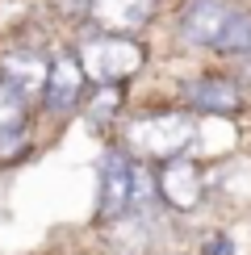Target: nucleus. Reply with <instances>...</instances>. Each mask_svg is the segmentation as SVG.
<instances>
[{
	"label": "nucleus",
	"mask_w": 251,
	"mask_h": 255,
	"mask_svg": "<svg viewBox=\"0 0 251 255\" xmlns=\"http://www.w3.org/2000/svg\"><path fill=\"white\" fill-rule=\"evenodd\" d=\"M193 138H197L193 118H184V113H155V118H138L126 130V146L142 159H176Z\"/></svg>",
	"instance_id": "obj_1"
},
{
	"label": "nucleus",
	"mask_w": 251,
	"mask_h": 255,
	"mask_svg": "<svg viewBox=\"0 0 251 255\" xmlns=\"http://www.w3.org/2000/svg\"><path fill=\"white\" fill-rule=\"evenodd\" d=\"M80 63H84V71H88V80L122 84L126 76H134V71L142 67V46L134 38H126V34H97V38L84 42Z\"/></svg>",
	"instance_id": "obj_2"
},
{
	"label": "nucleus",
	"mask_w": 251,
	"mask_h": 255,
	"mask_svg": "<svg viewBox=\"0 0 251 255\" xmlns=\"http://www.w3.org/2000/svg\"><path fill=\"white\" fill-rule=\"evenodd\" d=\"M134 184H138V163L126 155H105L101 159V188H97V218L113 222L134 209Z\"/></svg>",
	"instance_id": "obj_3"
},
{
	"label": "nucleus",
	"mask_w": 251,
	"mask_h": 255,
	"mask_svg": "<svg viewBox=\"0 0 251 255\" xmlns=\"http://www.w3.org/2000/svg\"><path fill=\"white\" fill-rule=\"evenodd\" d=\"M230 17H235V8L226 0H188L180 13V38L188 46H218Z\"/></svg>",
	"instance_id": "obj_4"
},
{
	"label": "nucleus",
	"mask_w": 251,
	"mask_h": 255,
	"mask_svg": "<svg viewBox=\"0 0 251 255\" xmlns=\"http://www.w3.org/2000/svg\"><path fill=\"white\" fill-rule=\"evenodd\" d=\"M159 197L167 201L172 209H180V214H188V209H197L201 205V193H205V184H201V167L193 163V159H167V163L159 167Z\"/></svg>",
	"instance_id": "obj_5"
},
{
	"label": "nucleus",
	"mask_w": 251,
	"mask_h": 255,
	"mask_svg": "<svg viewBox=\"0 0 251 255\" xmlns=\"http://www.w3.org/2000/svg\"><path fill=\"white\" fill-rule=\"evenodd\" d=\"M184 101L193 105L197 113L230 118V113H239V105H243V92H239V84L226 80V76H197V80L184 84Z\"/></svg>",
	"instance_id": "obj_6"
},
{
	"label": "nucleus",
	"mask_w": 251,
	"mask_h": 255,
	"mask_svg": "<svg viewBox=\"0 0 251 255\" xmlns=\"http://www.w3.org/2000/svg\"><path fill=\"white\" fill-rule=\"evenodd\" d=\"M0 80L13 84L25 101H34L46 92V80H50V63L34 55V50H8L4 63H0Z\"/></svg>",
	"instance_id": "obj_7"
},
{
	"label": "nucleus",
	"mask_w": 251,
	"mask_h": 255,
	"mask_svg": "<svg viewBox=\"0 0 251 255\" xmlns=\"http://www.w3.org/2000/svg\"><path fill=\"white\" fill-rule=\"evenodd\" d=\"M84 80H88V71L76 55H55L50 59V80H46V105L59 113L76 109L84 97Z\"/></svg>",
	"instance_id": "obj_8"
},
{
	"label": "nucleus",
	"mask_w": 251,
	"mask_h": 255,
	"mask_svg": "<svg viewBox=\"0 0 251 255\" xmlns=\"http://www.w3.org/2000/svg\"><path fill=\"white\" fill-rule=\"evenodd\" d=\"M155 13V0H92V17L101 21L109 34L146 25V17Z\"/></svg>",
	"instance_id": "obj_9"
},
{
	"label": "nucleus",
	"mask_w": 251,
	"mask_h": 255,
	"mask_svg": "<svg viewBox=\"0 0 251 255\" xmlns=\"http://www.w3.org/2000/svg\"><path fill=\"white\" fill-rule=\"evenodd\" d=\"M214 50H222V55H239V59H251V13H239V8H235L226 34L218 38Z\"/></svg>",
	"instance_id": "obj_10"
},
{
	"label": "nucleus",
	"mask_w": 251,
	"mask_h": 255,
	"mask_svg": "<svg viewBox=\"0 0 251 255\" xmlns=\"http://www.w3.org/2000/svg\"><path fill=\"white\" fill-rule=\"evenodd\" d=\"M21 113H25V97H21L13 84L0 80V134H4V130H17V126H21Z\"/></svg>",
	"instance_id": "obj_11"
},
{
	"label": "nucleus",
	"mask_w": 251,
	"mask_h": 255,
	"mask_svg": "<svg viewBox=\"0 0 251 255\" xmlns=\"http://www.w3.org/2000/svg\"><path fill=\"white\" fill-rule=\"evenodd\" d=\"M118 105H122L118 84H105V88L97 92V101H92V118H97V122H105L109 113H118Z\"/></svg>",
	"instance_id": "obj_12"
},
{
	"label": "nucleus",
	"mask_w": 251,
	"mask_h": 255,
	"mask_svg": "<svg viewBox=\"0 0 251 255\" xmlns=\"http://www.w3.org/2000/svg\"><path fill=\"white\" fill-rule=\"evenodd\" d=\"M201 255H235V243H230V235H209L205 239V247H201Z\"/></svg>",
	"instance_id": "obj_13"
}]
</instances>
